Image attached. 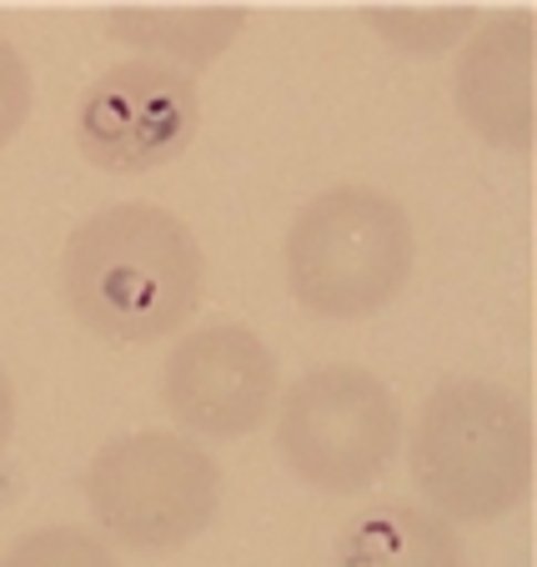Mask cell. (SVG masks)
Masks as SVG:
<instances>
[{"label": "cell", "instance_id": "12", "mask_svg": "<svg viewBox=\"0 0 537 567\" xmlns=\"http://www.w3.org/2000/svg\"><path fill=\"white\" fill-rule=\"evenodd\" d=\"M366 25L382 31L392 45H402V51L432 55V51H442V45H452L463 31H473L477 16L473 11H402V16L372 11L366 16Z\"/></svg>", "mask_w": 537, "mask_h": 567}, {"label": "cell", "instance_id": "2", "mask_svg": "<svg viewBox=\"0 0 537 567\" xmlns=\"http://www.w3.org/2000/svg\"><path fill=\"white\" fill-rule=\"evenodd\" d=\"M412 477L437 517L493 523L533 487V412L483 377L442 382L412 427Z\"/></svg>", "mask_w": 537, "mask_h": 567}, {"label": "cell", "instance_id": "6", "mask_svg": "<svg viewBox=\"0 0 537 567\" xmlns=\"http://www.w3.org/2000/svg\"><path fill=\"white\" fill-rule=\"evenodd\" d=\"M202 121V96L186 71L166 61H121L101 71L75 106V146L91 166L141 176L182 156Z\"/></svg>", "mask_w": 537, "mask_h": 567}, {"label": "cell", "instance_id": "1", "mask_svg": "<svg viewBox=\"0 0 537 567\" xmlns=\"http://www.w3.org/2000/svg\"><path fill=\"white\" fill-rule=\"evenodd\" d=\"M206 261L192 226L156 202H116L71 231L61 291L71 317L106 342H162L202 301Z\"/></svg>", "mask_w": 537, "mask_h": 567}, {"label": "cell", "instance_id": "7", "mask_svg": "<svg viewBox=\"0 0 537 567\" xmlns=\"http://www.w3.org/2000/svg\"><path fill=\"white\" fill-rule=\"evenodd\" d=\"M162 402L182 427L202 437H241L261 427L277 402V362L241 321H206L172 347Z\"/></svg>", "mask_w": 537, "mask_h": 567}, {"label": "cell", "instance_id": "3", "mask_svg": "<svg viewBox=\"0 0 537 567\" xmlns=\"http://www.w3.org/2000/svg\"><path fill=\"white\" fill-rule=\"evenodd\" d=\"M412 221L376 186H332L287 231V287L312 317L352 321L388 307L412 277Z\"/></svg>", "mask_w": 537, "mask_h": 567}, {"label": "cell", "instance_id": "4", "mask_svg": "<svg viewBox=\"0 0 537 567\" xmlns=\"http://www.w3.org/2000/svg\"><path fill=\"white\" fill-rule=\"evenodd\" d=\"M91 517L136 553H172L211 527L221 507V467L211 452L176 432H131L91 457Z\"/></svg>", "mask_w": 537, "mask_h": 567}, {"label": "cell", "instance_id": "10", "mask_svg": "<svg viewBox=\"0 0 537 567\" xmlns=\"http://www.w3.org/2000/svg\"><path fill=\"white\" fill-rule=\"evenodd\" d=\"M106 25L126 41L146 45V51L176 55L186 65H206L247 25V11H116Z\"/></svg>", "mask_w": 537, "mask_h": 567}, {"label": "cell", "instance_id": "11", "mask_svg": "<svg viewBox=\"0 0 537 567\" xmlns=\"http://www.w3.org/2000/svg\"><path fill=\"white\" fill-rule=\"evenodd\" d=\"M0 567H116V557L96 533L61 523L16 537V547L0 557Z\"/></svg>", "mask_w": 537, "mask_h": 567}, {"label": "cell", "instance_id": "13", "mask_svg": "<svg viewBox=\"0 0 537 567\" xmlns=\"http://www.w3.org/2000/svg\"><path fill=\"white\" fill-rule=\"evenodd\" d=\"M31 116V65L21 61L6 35H0V146L16 141V131Z\"/></svg>", "mask_w": 537, "mask_h": 567}, {"label": "cell", "instance_id": "8", "mask_svg": "<svg viewBox=\"0 0 537 567\" xmlns=\"http://www.w3.org/2000/svg\"><path fill=\"white\" fill-rule=\"evenodd\" d=\"M533 41L537 21L527 11L497 16L477 25L452 71V96H457L463 121L483 141L507 151H533Z\"/></svg>", "mask_w": 537, "mask_h": 567}, {"label": "cell", "instance_id": "9", "mask_svg": "<svg viewBox=\"0 0 537 567\" xmlns=\"http://www.w3.org/2000/svg\"><path fill=\"white\" fill-rule=\"evenodd\" d=\"M332 567H467V553L447 517L388 503L342 527Z\"/></svg>", "mask_w": 537, "mask_h": 567}, {"label": "cell", "instance_id": "5", "mask_svg": "<svg viewBox=\"0 0 537 567\" xmlns=\"http://www.w3.org/2000/svg\"><path fill=\"white\" fill-rule=\"evenodd\" d=\"M402 442L397 402L366 367L327 362L301 372L281 396L277 447L307 487L362 493L382 477Z\"/></svg>", "mask_w": 537, "mask_h": 567}, {"label": "cell", "instance_id": "14", "mask_svg": "<svg viewBox=\"0 0 537 567\" xmlns=\"http://www.w3.org/2000/svg\"><path fill=\"white\" fill-rule=\"evenodd\" d=\"M11 432H16V386L6 377V367H0V452H6Z\"/></svg>", "mask_w": 537, "mask_h": 567}]
</instances>
